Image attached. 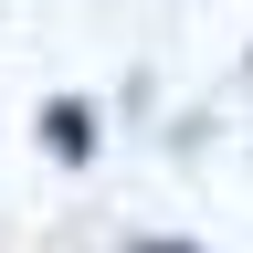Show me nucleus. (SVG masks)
<instances>
[{
    "instance_id": "f257e3e1",
    "label": "nucleus",
    "mask_w": 253,
    "mask_h": 253,
    "mask_svg": "<svg viewBox=\"0 0 253 253\" xmlns=\"http://www.w3.org/2000/svg\"><path fill=\"white\" fill-rule=\"evenodd\" d=\"M42 148L63 158V169L95 158V106H84V95H53V106H42Z\"/></svg>"
},
{
    "instance_id": "f03ea898",
    "label": "nucleus",
    "mask_w": 253,
    "mask_h": 253,
    "mask_svg": "<svg viewBox=\"0 0 253 253\" xmlns=\"http://www.w3.org/2000/svg\"><path fill=\"white\" fill-rule=\"evenodd\" d=\"M137 253H190V243H137Z\"/></svg>"
}]
</instances>
